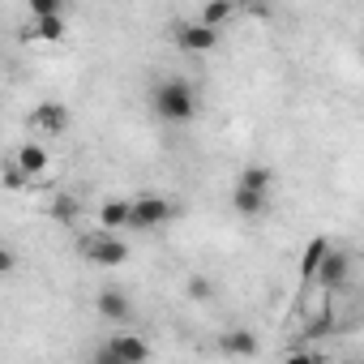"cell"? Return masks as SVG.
<instances>
[{
    "mask_svg": "<svg viewBox=\"0 0 364 364\" xmlns=\"http://www.w3.org/2000/svg\"><path fill=\"white\" fill-rule=\"evenodd\" d=\"M95 309H99V317L112 321V326H129V321H133V300H129L120 287H103L99 300H95Z\"/></svg>",
    "mask_w": 364,
    "mask_h": 364,
    "instance_id": "cell-7",
    "label": "cell"
},
{
    "mask_svg": "<svg viewBox=\"0 0 364 364\" xmlns=\"http://www.w3.org/2000/svg\"><path fill=\"white\" fill-rule=\"evenodd\" d=\"M31 129L48 133V137H60V133L69 129V107H65V103H56V99L35 103V112H31Z\"/></svg>",
    "mask_w": 364,
    "mask_h": 364,
    "instance_id": "cell-6",
    "label": "cell"
},
{
    "mask_svg": "<svg viewBox=\"0 0 364 364\" xmlns=\"http://www.w3.org/2000/svg\"><path fill=\"white\" fill-rule=\"evenodd\" d=\"M14 270H18V253L9 245H0V279H9Z\"/></svg>",
    "mask_w": 364,
    "mask_h": 364,
    "instance_id": "cell-21",
    "label": "cell"
},
{
    "mask_svg": "<svg viewBox=\"0 0 364 364\" xmlns=\"http://www.w3.org/2000/svg\"><path fill=\"white\" fill-rule=\"evenodd\" d=\"M347 279H351V253L330 249V253H326V262L317 266V279H313V283H321V291L330 296V291H343V287H347Z\"/></svg>",
    "mask_w": 364,
    "mask_h": 364,
    "instance_id": "cell-4",
    "label": "cell"
},
{
    "mask_svg": "<svg viewBox=\"0 0 364 364\" xmlns=\"http://www.w3.org/2000/svg\"><path fill=\"white\" fill-rule=\"evenodd\" d=\"M176 206L159 193H146V198H129V232H154L163 223H171Z\"/></svg>",
    "mask_w": 364,
    "mask_h": 364,
    "instance_id": "cell-3",
    "label": "cell"
},
{
    "mask_svg": "<svg viewBox=\"0 0 364 364\" xmlns=\"http://www.w3.org/2000/svg\"><path fill=\"white\" fill-rule=\"evenodd\" d=\"M22 39L26 43H56V39H65V18H43V22H31L26 31H22Z\"/></svg>",
    "mask_w": 364,
    "mask_h": 364,
    "instance_id": "cell-15",
    "label": "cell"
},
{
    "mask_svg": "<svg viewBox=\"0 0 364 364\" xmlns=\"http://www.w3.org/2000/svg\"><path fill=\"white\" fill-rule=\"evenodd\" d=\"M77 257L90 262V266H103V270H116L129 262V240L124 236H112V232H90L77 240Z\"/></svg>",
    "mask_w": 364,
    "mask_h": 364,
    "instance_id": "cell-2",
    "label": "cell"
},
{
    "mask_svg": "<svg viewBox=\"0 0 364 364\" xmlns=\"http://www.w3.org/2000/svg\"><path fill=\"white\" fill-rule=\"evenodd\" d=\"M103 347H107V351H112L120 364H146V360H150V347H146V338H137V334H124V330H120V334H112Z\"/></svg>",
    "mask_w": 364,
    "mask_h": 364,
    "instance_id": "cell-8",
    "label": "cell"
},
{
    "mask_svg": "<svg viewBox=\"0 0 364 364\" xmlns=\"http://www.w3.org/2000/svg\"><path fill=\"white\" fill-rule=\"evenodd\" d=\"M232 18H236V5H232V0H210V5H202V14H198V26L219 31V26H228Z\"/></svg>",
    "mask_w": 364,
    "mask_h": 364,
    "instance_id": "cell-14",
    "label": "cell"
},
{
    "mask_svg": "<svg viewBox=\"0 0 364 364\" xmlns=\"http://www.w3.org/2000/svg\"><path fill=\"white\" fill-rule=\"evenodd\" d=\"M99 232H112V236L129 232V198H107L99 206Z\"/></svg>",
    "mask_w": 364,
    "mask_h": 364,
    "instance_id": "cell-10",
    "label": "cell"
},
{
    "mask_svg": "<svg viewBox=\"0 0 364 364\" xmlns=\"http://www.w3.org/2000/svg\"><path fill=\"white\" fill-rule=\"evenodd\" d=\"M90 364H120V360H116V355H112V351H107V347L99 343V347L90 351Z\"/></svg>",
    "mask_w": 364,
    "mask_h": 364,
    "instance_id": "cell-24",
    "label": "cell"
},
{
    "mask_svg": "<svg viewBox=\"0 0 364 364\" xmlns=\"http://www.w3.org/2000/svg\"><path fill=\"white\" fill-rule=\"evenodd\" d=\"M171 39H176L180 52H193V56L219 48V31H206V26H198V22H176V26H171Z\"/></svg>",
    "mask_w": 364,
    "mask_h": 364,
    "instance_id": "cell-5",
    "label": "cell"
},
{
    "mask_svg": "<svg viewBox=\"0 0 364 364\" xmlns=\"http://www.w3.org/2000/svg\"><path fill=\"white\" fill-rule=\"evenodd\" d=\"M283 364H321V355H313V351L296 347V351H287V360H283Z\"/></svg>",
    "mask_w": 364,
    "mask_h": 364,
    "instance_id": "cell-22",
    "label": "cell"
},
{
    "mask_svg": "<svg viewBox=\"0 0 364 364\" xmlns=\"http://www.w3.org/2000/svg\"><path fill=\"white\" fill-rule=\"evenodd\" d=\"M257 347H262V343H257V334H253V330H245V326H240V330H223V334H219V351H223V355H232V360H249V355H257Z\"/></svg>",
    "mask_w": 364,
    "mask_h": 364,
    "instance_id": "cell-9",
    "label": "cell"
},
{
    "mask_svg": "<svg viewBox=\"0 0 364 364\" xmlns=\"http://www.w3.org/2000/svg\"><path fill=\"white\" fill-rule=\"evenodd\" d=\"M185 291H189V300H202V304H206V300H210V296H215V283H210V279H206V274H193V279H189V287H185Z\"/></svg>",
    "mask_w": 364,
    "mask_h": 364,
    "instance_id": "cell-20",
    "label": "cell"
},
{
    "mask_svg": "<svg viewBox=\"0 0 364 364\" xmlns=\"http://www.w3.org/2000/svg\"><path fill=\"white\" fill-rule=\"evenodd\" d=\"M232 206H236V215L257 219V215H266V210H270V193H253V189H240V185H236Z\"/></svg>",
    "mask_w": 364,
    "mask_h": 364,
    "instance_id": "cell-12",
    "label": "cell"
},
{
    "mask_svg": "<svg viewBox=\"0 0 364 364\" xmlns=\"http://www.w3.org/2000/svg\"><path fill=\"white\" fill-rule=\"evenodd\" d=\"M326 334H334V313L330 309H321V317L304 330V343H313V338H326Z\"/></svg>",
    "mask_w": 364,
    "mask_h": 364,
    "instance_id": "cell-19",
    "label": "cell"
},
{
    "mask_svg": "<svg viewBox=\"0 0 364 364\" xmlns=\"http://www.w3.org/2000/svg\"><path fill=\"white\" fill-rule=\"evenodd\" d=\"M150 107L163 124H189L198 116V90L189 77H163L150 95Z\"/></svg>",
    "mask_w": 364,
    "mask_h": 364,
    "instance_id": "cell-1",
    "label": "cell"
},
{
    "mask_svg": "<svg viewBox=\"0 0 364 364\" xmlns=\"http://www.w3.org/2000/svg\"><path fill=\"white\" fill-rule=\"evenodd\" d=\"M326 253H330V240H326V236H313L309 249H304V257H300V279H304V283L317 279V266L326 262Z\"/></svg>",
    "mask_w": 364,
    "mask_h": 364,
    "instance_id": "cell-13",
    "label": "cell"
},
{
    "mask_svg": "<svg viewBox=\"0 0 364 364\" xmlns=\"http://www.w3.org/2000/svg\"><path fill=\"white\" fill-rule=\"evenodd\" d=\"M77 210H82V206H77V198H73V193H56V198H52V206H48V215H52L56 223H73V219H77Z\"/></svg>",
    "mask_w": 364,
    "mask_h": 364,
    "instance_id": "cell-17",
    "label": "cell"
},
{
    "mask_svg": "<svg viewBox=\"0 0 364 364\" xmlns=\"http://www.w3.org/2000/svg\"><path fill=\"white\" fill-rule=\"evenodd\" d=\"M0 180H5V189H22V185H26V176H22L18 167H5V176H0Z\"/></svg>",
    "mask_w": 364,
    "mask_h": 364,
    "instance_id": "cell-23",
    "label": "cell"
},
{
    "mask_svg": "<svg viewBox=\"0 0 364 364\" xmlns=\"http://www.w3.org/2000/svg\"><path fill=\"white\" fill-rule=\"evenodd\" d=\"M48 163H52V154H48L39 141H26V146L18 150V159H14V167H18L26 180H31V176H43V171H48Z\"/></svg>",
    "mask_w": 364,
    "mask_h": 364,
    "instance_id": "cell-11",
    "label": "cell"
},
{
    "mask_svg": "<svg viewBox=\"0 0 364 364\" xmlns=\"http://www.w3.org/2000/svg\"><path fill=\"white\" fill-rule=\"evenodd\" d=\"M43 18H65V5L60 0H31V22H43Z\"/></svg>",
    "mask_w": 364,
    "mask_h": 364,
    "instance_id": "cell-18",
    "label": "cell"
},
{
    "mask_svg": "<svg viewBox=\"0 0 364 364\" xmlns=\"http://www.w3.org/2000/svg\"><path fill=\"white\" fill-rule=\"evenodd\" d=\"M270 180H274V171L253 163V167H245V171H240L236 185H240V189H253V193H270Z\"/></svg>",
    "mask_w": 364,
    "mask_h": 364,
    "instance_id": "cell-16",
    "label": "cell"
}]
</instances>
